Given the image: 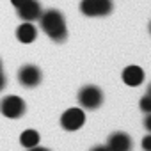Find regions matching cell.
<instances>
[{
	"mask_svg": "<svg viewBox=\"0 0 151 151\" xmlns=\"http://www.w3.org/2000/svg\"><path fill=\"white\" fill-rule=\"evenodd\" d=\"M20 144H22L23 147H27V149L37 146V144H39V133H37L36 130H25V132H22V135H20Z\"/></svg>",
	"mask_w": 151,
	"mask_h": 151,
	"instance_id": "cell-11",
	"label": "cell"
},
{
	"mask_svg": "<svg viewBox=\"0 0 151 151\" xmlns=\"http://www.w3.org/2000/svg\"><path fill=\"white\" fill-rule=\"evenodd\" d=\"M86 123V114L82 109H68L62 116H60V126L66 130V132H77L84 126Z\"/></svg>",
	"mask_w": 151,
	"mask_h": 151,
	"instance_id": "cell-4",
	"label": "cell"
},
{
	"mask_svg": "<svg viewBox=\"0 0 151 151\" xmlns=\"http://www.w3.org/2000/svg\"><path fill=\"white\" fill-rule=\"evenodd\" d=\"M18 80L25 87H36L41 82V71H39V68H36L32 64H27L18 71Z\"/></svg>",
	"mask_w": 151,
	"mask_h": 151,
	"instance_id": "cell-7",
	"label": "cell"
},
{
	"mask_svg": "<svg viewBox=\"0 0 151 151\" xmlns=\"http://www.w3.org/2000/svg\"><path fill=\"white\" fill-rule=\"evenodd\" d=\"M39 23H41V29L45 30V34L48 37H52L53 41H64L66 39V36H68L66 20L57 9H48V11L41 13Z\"/></svg>",
	"mask_w": 151,
	"mask_h": 151,
	"instance_id": "cell-1",
	"label": "cell"
},
{
	"mask_svg": "<svg viewBox=\"0 0 151 151\" xmlns=\"http://www.w3.org/2000/svg\"><path fill=\"white\" fill-rule=\"evenodd\" d=\"M80 11L86 16H91V18L107 16L114 11V2L112 0H82Z\"/></svg>",
	"mask_w": 151,
	"mask_h": 151,
	"instance_id": "cell-2",
	"label": "cell"
},
{
	"mask_svg": "<svg viewBox=\"0 0 151 151\" xmlns=\"http://www.w3.org/2000/svg\"><path fill=\"white\" fill-rule=\"evenodd\" d=\"M41 6H39V2L37 0H29L27 4H23L22 7H18V16L23 20V22H36V20H39V16H41Z\"/></svg>",
	"mask_w": 151,
	"mask_h": 151,
	"instance_id": "cell-8",
	"label": "cell"
},
{
	"mask_svg": "<svg viewBox=\"0 0 151 151\" xmlns=\"http://www.w3.org/2000/svg\"><path fill=\"white\" fill-rule=\"evenodd\" d=\"M132 137L124 132H114L109 140H107V149L109 151H132Z\"/></svg>",
	"mask_w": 151,
	"mask_h": 151,
	"instance_id": "cell-6",
	"label": "cell"
},
{
	"mask_svg": "<svg viewBox=\"0 0 151 151\" xmlns=\"http://www.w3.org/2000/svg\"><path fill=\"white\" fill-rule=\"evenodd\" d=\"M0 112L9 119H18L25 114V101L20 96H6L0 101Z\"/></svg>",
	"mask_w": 151,
	"mask_h": 151,
	"instance_id": "cell-5",
	"label": "cell"
},
{
	"mask_svg": "<svg viewBox=\"0 0 151 151\" xmlns=\"http://www.w3.org/2000/svg\"><path fill=\"white\" fill-rule=\"evenodd\" d=\"M0 71H2V62H0Z\"/></svg>",
	"mask_w": 151,
	"mask_h": 151,
	"instance_id": "cell-20",
	"label": "cell"
},
{
	"mask_svg": "<svg viewBox=\"0 0 151 151\" xmlns=\"http://www.w3.org/2000/svg\"><path fill=\"white\" fill-rule=\"evenodd\" d=\"M139 107H140V110L142 112H146V114H151V96H144V98H140V101H139Z\"/></svg>",
	"mask_w": 151,
	"mask_h": 151,
	"instance_id": "cell-12",
	"label": "cell"
},
{
	"mask_svg": "<svg viewBox=\"0 0 151 151\" xmlns=\"http://www.w3.org/2000/svg\"><path fill=\"white\" fill-rule=\"evenodd\" d=\"M144 128H146L147 132H151V114L146 116V119H144Z\"/></svg>",
	"mask_w": 151,
	"mask_h": 151,
	"instance_id": "cell-14",
	"label": "cell"
},
{
	"mask_svg": "<svg viewBox=\"0 0 151 151\" xmlns=\"http://www.w3.org/2000/svg\"><path fill=\"white\" fill-rule=\"evenodd\" d=\"M144 71H142V68H139V66H128V68H124L123 69V82L126 84V86H130V87H137V86H140L142 82H144Z\"/></svg>",
	"mask_w": 151,
	"mask_h": 151,
	"instance_id": "cell-9",
	"label": "cell"
},
{
	"mask_svg": "<svg viewBox=\"0 0 151 151\" xmlns=\"http://www.w3.org/2000/svg\"><path fill=\"white\" fill-rule=\"evenodd\" d=\"M4 87H6V75L0 71V91H2Z\"/></svg>",
	"mask_w": 151,
	"mask_h": 151,
	"instance_id": "cell-16",
	"label": "cell"
},
{
	"mask_svg": "<svg viewBox=\"0 0 151 151\" xmlns=\"http://www.w3.org/2000/svg\"><path fill=\"white\" fill-rule=\"evenodd\" d=\"M149 32H151V23H149Z\"/></svg>",
	"mask_w": 151,
	"mask_h": 151,
	"instance_id": "cell-21",
	"label": "cell"
},
{
	"mask_svg": "<svg viewBox=\"0 0 151 151\" xmlns=\"http://www.w3.org/2000/svg\"><path fill=\"white\" fill-rule=\"evenodd\" d=\"M147 96H151V86L147 87Z\"/></svg>",
	"mask_w": 151,
	"mask_h": 151,
	"instance_id": "cell-19",
	"label": "cell"
},
{
	"mask_svg": "<svg viewBox=\"0 0 151 151\" xmlns=\"http://www.w3.org/2000/svg\"><path fill=\"white\" fill-rule=\"evenodd\" d=\"M29 2V0H11V4L14 6V7H22L23 4H27Z\"/></svg>",
	"mask_w": 151,
	"mask_h": 151,
	"instance_id": "cell-15",
	"label": "cell"
},
{
	"mask_svg": "<svg viewBox=\"0 0 151 151\" xmlns=\"http://www.w3.org/2000/svg\"><path fill=\"white\" fill-rule=\"evenodd\" d=\"M142 149L144 151H151V133L142 139Z\"/></svg>",
	"mask_w": 151,
	"mask_h": 151,
	"instance_id": "cell-13",
	"label": "cell"
},
{
	"mask_svg": "<svg viewBox=\"0 0 151 151\" xmlns=\"http://www.w3.org/2000/svg\"><path fill=\"white\" fill-rule=\"evenodd\" d=\"M78 103L82 109L94 110L103 103V91L96 86H86L78 93Z\"/></svg>",
	"mask_w": 151,
	"mask_h": 151,
	"instance_id": "cell-3",
	"label": "cell"
},
{
	"mask_svg": "<svg viewBox=\"0 0 151 151\" xmlns=\"http://www.w3.org/2000/svg\"><path fill=\"white\" fill-rule=\"evenodd\" d=\"M16 37H18V41L29 45V43H32V41L37 37V30H36V27H34L30 22H25V23H22V25L16 29Z\"/></svg>",
	"mask_w": 151,
	"mask_h": 151,
	"instance_id": "cell-10",
	"label": "cell"
},
{
	"mask_svg": "<svg viewBox=\"0 0 151 151\" xmlns=\"http://www.w3.org/2000/svg\"><path fill=\"white\" fill-rule=\"evenodd\" d=\"M29 151H50V149H46V147H41V146L37 144V146H34V147H30Z\"/></svg>",
	"mask_w": 151,
	"mask_h": 151,
	"instance_id": "cell-17",
	"label": "cell"
},
{
	"mask_svg": "<svg viewBox=\"0 0 151 151\" xmlns=\"http://www.w3.org/2000/svg\"><path fill=\"white\" fill-rule=\"evenodd\" d=\"M91 151H109V149H107V146H94Z\"/></svg>",
	"mask_w": 151,
	"mask_h": 151,
	"instance_id": "cell-18",
	"label": "cell"
}]
</instances>
